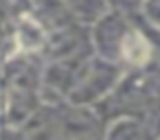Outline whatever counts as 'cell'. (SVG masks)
Masks as SVG:
<instances>
[{
  "label": "cell",
  "instance_id": "7a4b0ae2",
  "mask_svg": "<svg viewBox=\"0 0 160 140\" xmlns=\"http://www.w3.org/2000/svg\"><path fill=\"white\" fill-rule=\"evenodd\" d=\"M121 53H123V59L129 61L132 66H142V64H147L151 48H149V42L140 33H129L123 37Z\"/></svg>",
  "mask_w": 160,
  "mask_h": 140
},
{
  "label": "cell",
  "instance_id": "6da1fadb",
  "mask_svg": "<svg viewBox=\"0 0 160 140\" xmlns=\"http://www.w3.org/2000/svg\"><path fill=\"white\" fill-rule=\"evenodd\" d=\"M44 31L42 27L31 20L29 16H24L20 20V27H18V35H16V44H18V51L20 53H35L44 46Z\"/></svg>",
  "mask_w": 160,
  "mask_h": 140
}]
</instances>
